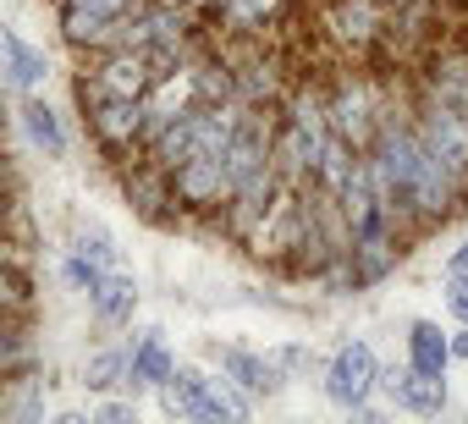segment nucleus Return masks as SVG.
Here are the masks:
<instances>
[{
	"mask_svg": "<svg viewBox=\"0 0 468 424\" xmlns=\"http://www.w3.org/2000/svg\"><path fill=\"white\" fill-rule=\"evenodd\" d=\"M165 187L182 209H215L231 198V171H226V154H187L182 165L165 171Z\"/></svg>",
	"mask_w": 468,
	"mask_h": 424,
	"instance_id": "f257e3e1",
	"label": "nucleus"
},
{
	"mask_svg": "<svg viewBox=\"0 0 468 424\" xmlns=\"http://www.w3.org/2000/svg\"><path fill=\"white\" fill-rule=\"evenodd\" d=\"M375 380H380V364L369 342H342L336 358L325 364V397L342 408H364L375 397Z\"/></svg>",
	"mask_w": 468,
	"mask_h": 424,
	"instance_id": "f03ea898",
	"label": "nucleus"
},
{
	"mask_svg": "<svg viewBox=\"0 0 468 424\" xmlns=\"http://www.w3.org/2000/svg\"><path fill=\"white\" fill-rule=\"evenodd\" d=\"M89 127H94V138H100V143H111V149L138 143V138H154L149 100H111V94H94Z\"/></svg>",
	"mask_w": 468,
	"mask_h": 424,
	"instance_id": "7ed1b4c3",
	"label": "nucleus"
},
{
	"mask_svg": "<svg viewBox=\"0 0 468 424\" xmlns=\"http://www.w3.org/2000/svg\"><path fill=\"white\" fill-rule=\"evenodd\" d=\"M375 391H386L391 408H402V413H441L446 408V375H430V369H413V364L380 369Z\"/></svg>",
	"mask_w": 468,
	"mask_h": 424,
	"instance_id": "20e7f679",
	"label": "nucleus"
},
{
	"mask_svg": "<svg viewBox=\"0 0 468 424\" xmlns=\"http://www.w3.org/2000/svg\"><path fill=\"white\" fill-rule=\"evenodd\" d=\"M160 83L154 61L144 50H116L100 72H94V94H111V100H149Z\"/></svg>",
	"mask_w": 468,
	"mask_h": 424,
	"instance_id": "39448f33",
	"label": "nucleus"
},
{
	"mask_svg": "<svg viewBox=\"0 0 468 424\" xmlns=\"http://www.w3.org/2000/svg\"><path fill=\"white\" fill-rule=\"evenodd\" d=\"M419 143L435 154V160H446L457 176H468V122L463 116H452L446 105H424V116H419Z\"/></svg>",
	"mask_w": 468,
	"mask_h": 424,
	"instance_id": "423d86ee",
	"label": "nucleus"
},
{
	"mask_svg": "<svg viewBox=\"0 0 468 424\" xmlns=\"http://www.w3.org/2000/svg\"><path fill=\"white\" fill-rule=\"evenodd\" d=\"M50 78V56L39 50V45H28L17 28H6V23H0V83H6V89H39Z\"/></svg>",
	"mask_w": 468,
	"mask_h": 424,
	"instance_id": "0eeeda50",
	"label": "nucleus"
},
{
	"mask_svg": "<svg viewBox=\"0 0 468 424\" xmlns=\"http://www.w3.org/2000/svg\"><path fill=\"white\" fill-rule=\"evenodd\" d=\"M215 364H220V375H226L231 386H243V391H254V397H271V391H282V380H287L271 353H249V347H215Z\"/></svg>",
	"mask_w": 468,
	"mask_h": 424,
	"instance_id": "6e6552de",
	"label": "nucleus"
},
{
	"mask_svg": "<svg viewBox=\"0 0 468 424\" xmlns=\"http://www.w3.org/2000/svg\"><path fill=\"white\" fill-rule=\"evenodd\" d=\"M171 369H176V353H171V342H165L160 325L144 331V336L127 347V391H138V386H160V380H171Z\"/></svg>",
	"mask_w": 468,
	"mask_h": 424,
	"instance_id": "1a4fd4ad",
	"label": "nucleus"
},
{
	"mask_svg": "<svg viewBox=\"0 0 468 424\" xmlns=\"http://www.w3.org/2000/svg\"><path fill=\"white\" fill-rule=\"evenodd\" d=\"M89 309H94L100 325H122V320H133V309H138V281H133L122 265L105 270V276L89 287Z\"/></svg>",
	"mask_w": 468,
	"mask_h": 424,
	"instance_id": "9d476101",
	"label": "nucleus"
},
{
	"mask_svg": "<svg viewBox=\"0 0 468 424\" xmlns=\"http://www.w3.org/2000/svg\"><path fill=\"white\" fill-rule=\"evenodd\" d=\"M430 100L468 122V56L463 50H446L430 61Z\"/></svg>",
	"mask_w": 468,
	"mask_h": 424,
	"instance_id": "9b49d317",
	"label": "nucleus"
},
{
	"mask_svg": "<svg viewBox=\"0 0 468 424\" xmlns=\"http://www.w3.org/2000/svg\"><path fill=\"white\" fill-rule=\"evenodd\" d=\"M61 34L72 45H111L116 12H100V6H89V0H67L61 6Z\"/></svg>",
	"mask_w": 468,
	"mask_h": 424,
	"instance_id": "f8f14e48",
	"label": "nucleus"
},
{
	"mask_svg": "<svg viewBox=\"0 0 468 424\" xmlns=\"http://www.w3.org/2000/svg\"><path fill=\"white\" fill-rule=\"evenodd\" d=\"M408 364H413V369H430V375H446V364H452V336H446L435 320H413V325H408Z\"/></svg>",
	"mask_w": 468,
	"mask_h": 424,
	"instance_id": "ddd939ff",
	"label": "nucleus"
},
{
	"mask_svg": "<svg viewBox=\"0 0 468 424\" xmlns=\"http://www.w3.org/2000/svg\"><path fill=\"white\" fill-rule=\"evenodd\" d=\"M23 132H28V143H34L39 154H50V160L67 154V127H61L56 105H45V100H23Z\"/></svg>",
	"mask_w": 468,
	"mask_h": 424,
	"instance_id": "4468645a",
	"label": "nucleus"
},
{
	"mask_svg": "<svg viewBox=\"0 0 468 424\" xmlns=\"http://www.w3.org/2000/svg\"><path fill=\"white\" fill-rule=\"evenodd\" d=\"M127 386V347H100L83 358V391H116Z\"/></svg>",
	"mask_w": 468,
	"mask_h": 424,
	"instance_id": "2eb2a0df",
	"label": "nucleus"
},
{
	"mask_svg": "<svg viewBox=\"0 0 468 424\" xmlns=\"http://www.w3.org/2000/svg\"><path fill=\"white\" fill-rule=\"evenodd\" d=\"M72 260H83V265H94V270L105 276V270L122 265V249H116V238H111L105 227H78V238H72Z\"/></svg>",
	"mask_w": 468,
	"mask_h": 424,
	"instance_id": "dca6fc26",
	"label": "nucleus"
},
{
	"mask_svg": "<svg viewBox=\"0 0 468 424\" xmlns=\"http://www.w3.org/2000/svg\"><path fill=\"white\" fill-rule=\"evenodd\" d=\"M34 303V276L12 260H0V314H23Z\"/></svg>",
	"mask_w": 468,
	"mask_h": 424,
	"instance_id": "f3484780",
	"label": "nucleus"
},
{
	"mask_svg": "<svg viewBox=\"0 0 468 424\" xmlns=\"http://www.w3.org/2000/svg\"><path fill=\"white\" fill-rule=\"evenodd\" d=\"M336 34L342 39H353V45H364L369 34H375V0H347V6H336Z\"/></svg>",
	"mask_w": 468,
	"mask_h": 424,
	"instance_id": "a211bd4d",
	"label": "nucleus"
},
{
	"mask_svg": "<svg viewBox=\"0 0 468 424\" xmlns=\"http://www.w3.org/2000/svg\"><path fill=\"white\" fill-rule=\"evenodd\" d=\"M28 358H34V336L23 325H12V320H0V375L23 369Z\"/></svg>",
	"mask_w": 468,
	"mask_h": 424,
	"instance_id": "6ab92c4d",
	"label": "nucleus"
},
{
	"mask_svg": "<svg viewBox=\"0 0 468 424\" xmlns=\"http://www.w3.org/2000/svg\"><path fill=\"white\" fill-rule=\"evenodd\" d=\"M231 23H238V28H265L276 12H282V0H231Z\"/></svg>",
	"mask_w": 468,
	"mask_h": 424,
	"instance_id": "aec40b11",
	"label": "nucleus"
},
{
	"mask_svg": "<svg viewBox=\"0 0 468 424\" xmlns=\"http://www.w3.org/2000/svg\"><path fill=\"white\" fill-rule=\"evenodd\" d=\"M446 314L457 325H468V270H452L446 276Z\"/></svg>",
	"mask_w": 468,
	"mask_h": 424,
	"instance_id": "412c9836",
	"label": "nucleus"
},
{
	"mask_svg": "<svg viewBox=\"0 0 468 424\" xmlns=\"http://www.w3.org/2000/svg\"><path fill=\"white\" fill-rule=\"evenodd\" d=\"M271 358H276L282 375H303V369H314V353H309V347H276Z\"/></svg>",
	"mask_w": 468,
	"mask_h": 424,
	"instance_id": "4be33fe9",
	"label": "nucleus"
},
{
	"mask_svg": "<svg viewBox=\"0 0 468 424\" xmlns=\"http://www.w3.org/2000/svg\"><path fill=\"white\" fill-rule=\"evenodd\" d=\"M94 419H100V424H138V408H133V402H100Z\"/></svg>",
	"mask_w": 468,
	"mask_h": 424,
	"instance_id": "5701e85b",
	"label": "nucleus"
},
{
	"mask_svg": "<svg viewBox=\"0 0 468 424\" xmlns=\"http://www.w3.org/2000/svg\"><path fill=\"white\" fill-rule=\"evenodd\" d=\"M452 358H463V364H468V325H463V331H452Z\"/></svg>",
	"mask_w": 468,
	"mask_h": 424,
	"instance_id": "b1692460",
	"label": "nucleus"
},
{
	"mask_svg": "<svg viewBox=\"0 0 468 424\" xmlns=\"http://www.w3.org/2000/svg\"><path fill=\"white\" fill-rule=\"evenodd\" d=\"M446 265H452V270H468V238H463V243L452 249V260H446Z\"/></svg>",
	"mask_w": 468,
	"mask_h": 424,
	"instance_id": "393cba45",
	"label": "nucleus"
},
{
	"mask_svg": "<svg viewBox=\"0 0 468 424\" xmlns=\"http://www.w3.org/2000/svg\"><path fill=\"white\" fill-rule=\"evenodd\" d=\"M89 6H100V12H122L127 0H89Z\"/></svg>",
	"mask_w": 468,
	"mask_h": 424,
	"instance_id": "a878e982",
	"label": "nucleus"
},
{
	"mask_svg": "<svg viewBox=\"0 0 468 424\" xmlns=\"http://www.w3.org/2000/svg\"><path fill=\"white\" fill-rule=\"evenodd\" d=\"M386 6H413V0H386Z\"/></svg>",
	"mask_w": 468,
	"mask_h": 424,
	"instance_id": "bb28decb",
	"label": "nucleus"
},
{
	"mask_svg": "<svg viewBox=\"0 0 468 424\" xmlns=\"http://www.w3.org/2000/svg\"><path fill=\"white\" fill-rule=\"evenodd\" d=\"M171 6H198V0H171Z\"/></svg>",
	"mask_w": 468,
	"mask_h": 424,
	"instance_id": "cd10ccee",
	"label": "nucleus"
}]
</instances>
